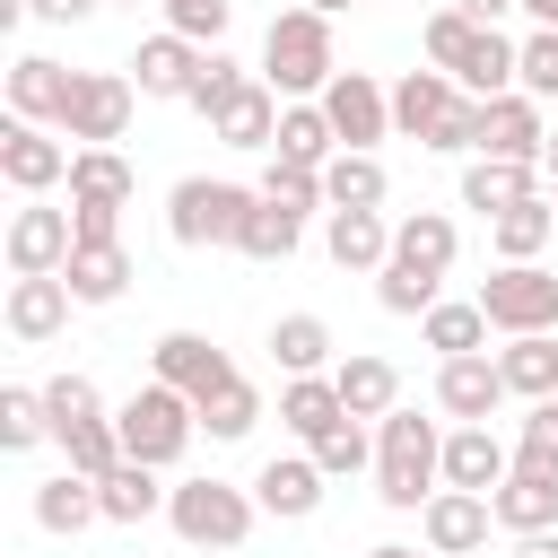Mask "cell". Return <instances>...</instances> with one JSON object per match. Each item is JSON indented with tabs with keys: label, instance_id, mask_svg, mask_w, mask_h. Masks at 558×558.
<instances>
[{
	"label": "cell",
	"instance_id": "ac0fdd59",
	"mask_svg": "<svg viewBox=\"0 0 558 558\" xmlns=\"http://www.w3.org/2000/svg\"><path fill=\"white\" fill-rule=\"evenodd\" d=\"M497 401H514L506 392V375H497V357L488 349H471V357H436V410L462 427V418H497Z\"/></svg>",
	"mask_w": 558,
	"mask_h": 558
},
{
	"label": "cell",
	"instance_id": "1f68e13d",
	"mask_svg": "<svg viewBox=\"0 0 558 558\" xmlns=\"http://www.w3.org/2000/svg\"><path fill=\"white\" fill-rule=\"evenodd\" d=\"M96 497H105V523H148V514H166L174 488L157 480V462H131V453H122V462L96 480Z\"/></svg>",
	"mask_w": 558,
	"mask_h": 558
},
{
	"label": "cell",
	"instance_id": "7bdbcfd3",
	"mask_svg": "<svg viewBox=\"0 0 558 558\" xmlns=\"http://www.w3.org/2000/svg\"><path fill=\"white\" fill-rule=\"evenodd\" d=\"M61 462H70V471H87V480H105V471L122 462V427H113V410H105V418H87V427H70V436H61Z\"/></svg>",
	"mask_w": 558,
	"mask_h": 558
},
{
	"label": "cell",
	"instance_id": "c3c4849f",
	"mask_svg": "<svg viewBox=\"0 0 558 558\" xmlns=\"http://www.w3.org/2000/svg\"><path fill=\"white\" fill-rule=\"evenodd\" d=\"M471 35H480V17H462V9H436V17L418 26V44H427V61H436V70H453Z\"/></svg>",
	"mask_w": 558,
	"mask_h": 558
},
{
	"label": "cell",
	"instance_id": "83f0119b",
	"mask_svg": "<svg viewBox=\"0 0 558 558\" xmlns=\"http://www.w3.org/2000/svg\"><path fill=\"white\" fill-rule=\"evenodd\" d=\"M532 192H541V166H523V157H471L462 166V209H480V218H497Z\"/></svg>",
	"mask_w": 558,
	"mask_h": 558
},
{
	"label": "cell",
	"instance_id": "2e32d148",
	"mask_svg": "<svg viewBox=\"0 0 558 558\" xmlns=\"http://www.w3.org/2000/svg\"><path fill=\"white\" fill-rule=\"evenodd\" d=\"M488 506H497V532H549L558 523V462L514 453V471L488 488Z\"/></svg>",
	"mask_w": 558,
	"mask_h": 558
},
{
	"label": "cell",
	"instance_id": "ab89813d",
	"mask_svg": "<svg viewBox=\"0 0 558 558\" xmlns=\"http://www.w3.org/2000/svg\"><path fill=\"white\" fill-rule=\"evenodd\" d=\"M253 427H262V392H253L244 375H235L218 401H201V436H209V445H244Z\"/></svg>",
	"mask_w": 558,
	"mask_h": 558
},
{
	"label": "cell",
	"instance_id": "7dc6e473",
	"mask_svg": "<svg viewBox=\"0 0 558 558\" xmlns=\"http://www.w3.org/2000/svg\"><path fill=\"white\" fill-rule=\"evenodd\" d=\"M157 9H166V26L192 35V44H218L227 17H235V0H157Z\"/></svg>",
	"mask_w": 558,
	"mask_h": 558
},
{
	"label": "cell",
	"instance_id": "6da1fadb",
	"mask_svg": "<svg viewBox=\"0 0 558 558\" xmlns=\"http://www.w3.org/2000/svg\"><path fill=\"white\" fill-rule=\"evenodd\" d=\"M453 253H462V227H453L445 209L392 218V262L375 270V305H384V314H427L436 288H445V270H453Z\"/></svg>",
	"mask_w": 558,
	"mask_h": 558
},
{
	"label": "cell",
	"instance_id": "836d02e7",
	"mask_svg": "<svg viewBox=\"0 0 558 558\" xmlns=\"http://www.w3.org/2000/svg\"><path fill=\"white\" fill-rule=\"evenodd\" d=\"M331 349H340V340H331L323 314H279V323H270V357H279V375H331V366H340Z\"/></svg>",
	"mask_w": 558,
	"mask_h": 558
},
{
	"label": "cell",
	"instance_id": "4316f807",
	"mask_svg": "<svg viewBox=\"0 0 558 558\" xmlns=\"http://www.w3.org/2000/svg\"><path fill=\"white\" fill-rule=\"evenodd\" d=\"M340 418H349V401H340L331 375H288V384H279V427H288L296 445H323Z\"/></svg>",
	"mask_w": 558,
	"mask_h": 558
},
{
	"label": "cell",
	"instance_id": "d6a6232c",
	"mask_svg": "<svg viewBox=\"0 0 558 558\" xmlns=\"http://www.w3.org/2000/svg\"><path fill=\"white\" fill-rule=\"evenodd\" d=\"M558 235V201L549 192H532V201H514V209H497L488 218V244H497V262H541V244Z\"/></svg>",
	"mask_w": 558,
	"mask_h": 558
},
{
	"label": "cell",
	"instance_id": "d6986e66",
	"mask_svg": "<svg viewBox=\"0 0 558 558\" xmlns=\"http://www.w3.org/2000/svg\"><path fill=\"white\" fill-rule=\"evenodd\" d=\"M201 52H209V44H192V35H174V26H166V35H148V44L131 52V87H140V96H157V105H183V96H192V78H201Z\"/></svg>",
	"mask_w": 558,
	"mask_h": 558
},
{
	"label": "cell",
	"instance_id": "ee69618b",
	"mask_svg": "<svg viewBox=\"0 0 558 558\" xmlns=\"http://www.w3.org/2000/svg\"><path fill=\"white\" fill-rule=\"evenodd\" d=\"M314 462H323V480H357V471H375V436H366V418H340L323 445H305Z\"/></svg>",
	"mask_w": 558,
	"mask_h": 558
},
{
	"label": "cell",
	"instance_id": "ffe728a7",
	"mask_svg": "<svg viewBox=\"0 0 558 558\" xmlns=\"http://www.w3.org/2000/svg\"><path fill=\"white\" fill-rule=\"evenodd\" d=\"M279 105H288V96H279V87L253 70V78L227 96V113H218L209 131H218L227 148H244V157H270V148H279Z\"/></svg>",
	"mask_w": 558,
	"mask_h": 558
},
{
	"label": "cell",
	"instance_id": "816d5d0a",
	"mask_svg": "<svg viewBox=\"0 0 558 558\" xmlns=\"http://www.w3.org/2000/svg\"><path fill=\"white\" fill-rule=\"evenodd\" d=\"M506 558H558V523H549V532H514Z\"/></svg>",
	"mask_w": 558,
	"mask_h": 558
},
{
	"label": "cell",
	"instance_id": "4fadbf2b",
	"mask_svg": "<svg viewBox=\"0 0 558 558\" xmlns=\"http://www.w3.org/2000/svg\"><path fill=\"white\" fill-rule=\"evenodd\" d=\"M70 157H78V148H61V140H52V122H17V113L0 122V174H9V192H26V201H35V192L70 183Z\"/></svg>",
	"mask_w": 558,
	"mask_h": 558
},
{
	"label": "cell",
	"instance_id": "3957f363",
	"mask_svg": "<svg viewBox=\"0 0 558 558\" xmlns=\"http://www.w3.org/2000/svg\"><path fill=\"white\" fill-rule=\"evenodd\" d=\"M262 78L279 87V96H323L331 78H340V52H331V17L323 9H279L270 26H262Z\"/></svg>",
	"mask_w": 558,
	"mask_h": 558
},
{
	"label": "cell",
	"instance_id": "9a60e30c",
	"mask_svg": "<svg viewBox=\"0 0 558 558\" xmlns=\"http://www.w3.org/2000/svg\"><path fill=\"white\" fill-rule=\"evenodd\" d=\"M323 113H331L340 148H375V140H392V87H375L366 70H340V78L323 87Z\"/></svg>",
	"mask_w": 558,
	"mask_h": 558
},
{
	"label": "cell",
	"instance_id": "484cf974",
	"mask_svg": "<svg viewBox=\"0 0 558 558\" xmlns=\"http://www.w3.org/2000/svg\"><path fill=\"white\" fill-rule=\"evenodd\" d=\"M61 105H70V70H61L52 52H17V61H9V113L61 131Z\"/></svg>",
	"mask_w": 558,
	"mask_h": 558
},
{
	"label": "cell",
	"instance_id": "4dcf8cb0",
	"mask_svg": "<svg viewBox=\"0 0 558 558\" xmlns=\"http://www.w3.org/2000/svg\"><path fill=\"white\" fill-rule=\"evenodd\" d=\"M497 375H506L514 401H549L558 392V331H514L497 349Z\"/></svg>",
	"mask_w": 558,
	"mask_h": 558
},
{
	"label": "cell",
	"instance_id": "f5cc1de1",
	"mask_svg": "<svg viewBox=\"0 0 558 558\" xmlns=\"http://www.w3.org/2000/svg\"><path fill=\"white\" fill-rule=\"evenodd\" d=\"M453 9H462V17H480V26H497V17L514 9V0H453Z\"/></svg>",
	"mask_w": 558,
	"mask_h": 558
},
{
	"label": "cell",
	"instance_id": "b9f144b4",
	"mask_svg": "<svg viewBox=\"0 0 558 558\" xmlns=\"http://www.w3.org/2000/svg\"><path fill=\"white\" fill-rule=\"evenodd\" d=\"M44 436H52V418H44V384H9V392H0V445L26 453V445H44Z\"/></svg>",
	"mask_w": 558,
	"mask_h": 558
},
{
	"label": "cell",
	"instance_id": "f546056e",
	"mask_svg": "<svg viewBox=\"0 0 558 558\" xmlns=\"http://www.w3.org/2000/svg\"><path fill=\"white\" fill-rule=\"evenodd\" d=\"M270 157H288V166H331L340 157V131H331L323 96H288L279 105V148Z\"/></svg>",
	"mask_w": 558,
	"mask_h": 558
},
{
	"label": "cell",
	"instance_id": "8d00e7d4",
	"mask_svg": "<svg viewBox=\"0 0 558 558\" xmlns=\"http://www.w3.org/2000/svg\"><path fill=\"white\" fill-rule=\"evenodd\" d=\"M418 331H427V349L436 357H471V349H488V314H480V296H436L427 314H418Z\"/></svg>",
	"mask_w": 558,
	"mask_h": 558
},
{
	"label": "cell",
	"instance_id": "e0dca14e",
	"mask_svg": "<svg viewBox=\"0 0 558 558\" xmlns=\"http://www.w3.org/2000/svg\"><path fill=\"white\" fill-rule=\"evenodd\" d=\"M70 279L61 270H44V279H9V305H0V323H9V340H26V349H44V340H61L70 331Z\"/></svg>",
	"mask_w": 558,
	"mask_h": 558
},
{
	"label": "cell",
	"instance_id": "680465c9",
	"mask_svg": "<svg viewBox=\"0 0 558 558\" xmlns=\"http://www.w3.org/2000/svg\"><path fill=\"white\" fill-rule=\"evenodd\" d=\"M549 201H558V174H549Z\"/></svg>",
	"mask_w": 558,
	"mask_h": 558
},
{
	"label": "cell",
	"instance_id": "7a4b0ae2",
	"mask_svg": "<svg viewBox=\"0 0 558 558\" xmlns=\"http://www.w3.org/2000/svg\"><path fill=\"white\" fill-rule=\"evenodd\" d=\"M445 488V427L418 410H384L375 418V497L392 514H418Z\"/></svg>",
	"mask_w": 558,
	"mask_h": 558
},
{
	"label": "cell",
	"instance_id": "8fae6325",
	"mask_svg": "<svg viewBox=\"0 0 558 558\" xmlns=\"http://www.w3.org/2000/svg\"><path fill=\"white\" fill-rule=\"evenodd\" d=\"M148 366H157V384L192 392V410H201V401H218V392H227V384L244 375V366H235V357H227L218 340H201V331H166V340L148 349Z\"/></svg>",
	"mask_w": 558,
	"mask_h": 558
},
{
	"label": "cell",
	"instance_id": "f1b7e54d",
	"mask_svg": "<svg viewBox=\"0 0 558 558\" xmlns=\"http://www.w3.org/2000/svg\"><path fill=\"white\" fill-rule=\"evenodd\" d=\"M331 384H340L349 418H384V410H401V366L375 357V349H349V357L331 366Z\"/></svg>",
	"mask_w": 558,
	"mask_h": 558
},
{
	"label": "cell",
	"instance_id": "7402d4cb",
	"mask_svg": "<svg viewBox=\"0 0 558 558\" xmlns=\"http://www.w3.org/2000/svg\"><path fill=\"white\" fill-rule=\"evenodd\" d=\"M87 523H105V497H96V480L87 471H52V480H35V532H52V541H78Z\"/></svg>",
	"mask_w": 558,
	"mask_h": 558
},
{
	"label": "cell",
	"instance_id": "bcb514c9",
	"mask_svg": "<svg viewBox=\"0 0 558 558\" xmlns=\"http://www.w3.org/2000/svg\"><path fill=\"white\" fill-rule=\"evenodd\" d=\"M514 87L541 96V105L558 96V26H532V35H523V52H514Z\"/></svg>",
	"mask_w": 558,
	"mask_h": 558
},
{
	"label": "cell",
	"instance_id": "60d3db41",
	"mask_svg": "<svg viewBox=\"0 0 558 558\" xmlns=\"http://www.w3.org/2000/svg\"><path fill=\"white\" fill-rule=\"evenodd\" d=\"M44 418H52V445H61L70 427H87V418H105V392H96L87 375H52V384H44Z\"/></svg>",
	"mask_w": 558,
	"mask_h": 558
},
{
	"label": "cell",
	"instance_id": "9c48e42d",
	"mask_svg": "<svg viewBox=\"0 0 558 558\" xmlns=\"http://www.w3.org/2000/svg\"><path fill=\"white\" fill-rule=\"evenodd\" d=\"M131 192H140V174L122 166V148H78L70 157V218H78V235H122Z\"/></svg>",
	"mask_w": 558,
	"mask_h": 558
},
{
	"label": "cell",
	"instance_id": "8992f818",
	"mask_svg": "<svg viewBox=\"0 0 558 558\" xmlns=\"http://www.w3.org/2000/svg\"><path fill=\"white\" fill-rule=\"evenodd\" d=\"M253 183H227V174H183L174 192H166V235L183 244V253H201V244H235L244 235V218H253Z\"/></svg>",
	"mask_w": 558,
	"mask_h": 558
},
{
	"label": "cell",
	"instance_id": "f35d334b",
	"mask_svg": "<svg viewBox=\"0 0 558 558\" xmlns=\"http://www.w3.org/2000/svg\"><path fill=\"white\" fill-rule=\"evenodd\" d=\"M253 192H262V201H279V209H296V218L331 209V192H323V166H288V157H270Z\"/></svg>",
	"mask_w": 558,
	"mask_h": 558
},
{
	"label": "cell",
	"instance_id": "6f0895ef",
	"mask_svg": "<svg viewBox=\"0 0 558 558\" xmlns=\"http://www.w3.org/2000/svg\"><path fill=\"white\" fill-rule=\"evenodd\" d=\"M541 166H549V174H558V131H549V157H541Z\"/></svg>",
	"mask_w": 558,
	"mask_h": 558
},
{
	"label": "cell",
	"instance_id": "11a10c76",
	"mask_svg": "<svg viewBox=\"0 0 558 558\" xmlns=\"http://www.w3.org/2000/svg\"><path fill=\"white\" fill-rule=\"evenodd\" d=\"M305 9H323V17H349V9H357V0H305Z\"/></svg>",
	"mask_w": 558,
	"mask_h": 558
},
{
	"label": "cell",
	"instance_id": "7c38bea8",
	"mask_svg": "<svg viewBox=\"0 0 558 558\" xmlns=\"http://www.w3.org/2000/svg\"><path fill=\"white\" fill-rule=\"evenodd\" d=\"M480 157H523V166H541V157H549V113H541V96H523V87L480 96Z\"/></svg>",
	"mask_w": 558,
	"mask_h": 558
},
{
	"label": "cell",
	"instance_id": "44dd1931",
	"mask_svg": "<svg viewBox=\"0 0 558 558\" xmlns=\"http://www.w3.org/2000/svg\"><path fill=\"white\" fill-rule=\"evenodd\" d=\"M253 506L279 514V523H305V514L323 506V462H314V453H270V462L253 471Z\"/></svg>",
	"mask_w": 558,
	"mask_h": 558
},
{
	"label": "cell",
	"instance_id": "603a6c76",
	"mask_svg": "<svg viewBox=\"0 0 558 558\" xmlns=\"http://www.w3.org/2000/svg\"><path fill=\"white\" fill-rule=\"evenodd\" d=\"M323 253L340 270H384L392 262V218L384 209H323Z\"/></svg>",
	"mask_w": 558,
	"mask_h": 558
},
{
	"label": "cell",
	"instance_id": "ba28073f",
	"mask_svg": "<svg viewBox=\"0 0 558 558\" xmlns=\"http://www.w3.org/2000/svg\"><path fill=\"white\" fill-rule=\"evenodd\" d=\"M131 105H140L131 70H70V105H61V131H70L78 148H113V140L131 131Z\"/></svg>",
	"mask_w": 558,
	"mask_h": 558
},
{
	"label": "cell",
	"instance_id": "9f6ffc18",
	"mask_svg": "<svg viewBox=\"0 0 558 558\" xmlns=\"http://www.w3.org/2000/svg\"><path fill=\"white\" fill-rule=\"evenodd\" d=\"M366 558H418V549H401V541H375V549H366Z\"/></svg>",
	"mask_w": 558,
	"mask_h": 558
},
{
	"label": "cell",
	"instance_id": "91938a15",
	"mask_svg": "<svg viewBox=\"0 0 558 558\" xmlns=\"http://www.w3.org/2000/svg\"><path fill=\"white\" fill-rule=\"evenodd\" d=\"M122 9H140V0H122Z\"/></svg>",
	"mask_w": 558,
	"mask_h": 558
},
{
	"label": "cell",
	"instance_id": "277c9868",
	"mask_svg": "<svg viewBox=\"0 0 558 558\" xmlns=\"http://www.w3.org/2000/svg\"><path fill=\"white\" fill-rule=\"evenodd\" d=\"M113 427H122V453L131 462H157V471H174L183 453H192V436H201V410H192V392H174V384H140L122 410H113Z\"/></svg>",
	"mask_w": 558,
	"mask_h": 558
},
{
	"label": "cell",
	"instance_id": "5b68a950",
	"mask_svg": "<svg viewBox=\"0 0 558 558\" xmlns=\"http://www.w3.org/2000/svg\"><path fill=\"white\" fill-rule=\"evenodd\" d=\"M166 523H174L183 549H244L253 523H262V506H253V488H235V480H174Z\"/></svg>",
	"mask_w": 558,
	"mask_h": 558
},
{
	"label": "cell",
	"instance_id": "e575fe53",
	"mask_svg": "<svg viewBox=\"0 0 558 558\" xmlns=\"http://www.w3.org/2000/svg\"><path fill=\"white\" fill-rule=\"evenodd\" d=\"M514 52H523V44H514L506 26H480V35L462 44V61H453L462 96H506V87H514Z\"/></svg>",
	"mask_w": 558,
	"mask_h": 558
},
{
	"label": "cell",
	"instance_id": "681fc988",
	"mask_svg": "<svg viewBox=\"0 0 558 558\" xmlns=\"http://www.w3.org/2000/svg\"><path fill=\"white\" fill-rule=\"evenodd\" d=\"M514 453H532V462H558V392H549V401H523Z\"/></svg>",
	"mask_w": 558,
	"mask_h": 558
},
{
	"label": "cell",
	"instance_id": "30bf717a",
	"mask_svg": "<svg viewBox=\"0 0 558 558\" xmlns=\"http://www.w3.org/2000/svg\"><path fill=\"white\" fill-rule=\"evenodd\" d=\"M70 244H78V218H70V209H52L44 192H35L26 209H9V235H0L9 279H44V270H61V262H70Z\"/></svg>",
	"mask_w": 558,
	"mask_h": 558
},
{
	"label": "cell",
	"instance_id": "cb8c5ba5",
	"mask_svg": "<svg viewBox=\"0 0 558 558\" xmlns=\"http://www.w3.org/2000/svg\"><path fill=\"white\" fill-rule=\"evenodd\" d=\"M61 279H70L78 305H113V296L131 288V253H122V235H78L70 262H61Z\"/></svg>",
	"mask_w": 558,
	"mask_h": 558
},
{
	"label": "cell",
	"instance_id": "f6af8a7d",
	"mask_svg": "<svg viewBox=\"0 0 558 558\" xmlns=\"http://www.w3.org/2000/svg\"><path fill=\"white\" fill-rule=\"evenodd\" d=\"M244 78H253V70H244V61H227V52L209 44V52H201V78H192V96H183V105H192L201 122H218V113H227V96H235Z\"/></svg>",
	"mask_w": 558,
	"mask_h": 558
},
{
	"label": "cell",
	"instance_id": "d590c367",
	"mask_svg": "<svg viewBox=\"0 0 558 558\" xmlns=\"http://www.w3.org/2000/svg\"><path fill=\"white\" fill-rule=\"evenodd\" d=\"M323 192H331V209H384L392 174H384V157H375V148H340V157L323 166Z\"/></svg>",
	"mask_w": 558,
	"mask_h": 558
},
{
	"label": "cell",
	"instance_id": "52a82bcc",
	"mask_svg": "<svg viewBox=\"0 0 558 558\" xmlns=\"http://www.w3.org/2000/svg\"><path fill=\"white\" fill-rule=\"evenodd\" d=\"M480 314H488V331H558V270H541V262H497L488 279H480Z\"/></svg>",
	"mask_w": 558,
	"mask_h": 558
},
{
	"label": "cell",
	"instance_id": "5bb4252c",
	"mask_svg": "<svg viewBox=\"0 0 558 558\" xmlns=\"http://www.w3.org/2000/svg\"><path fill=\"white\" fill-rule=\"evenodd\" d=\"M488 532H497V506H488L480 488H436V497L418 506V541H427L436 558H471V549H488Z\"/></svg>",
	"mask_w": 558,
	"mask_h": 558
},
{
	"label": "cell",
	"instance_id": "f907efd6",
	"mask_svg": "<svg viewBox=\"0 0 558 558\" xmlns=\"http://www.w3.org/2000/svg\"><path fill=\"white\" fill-rule=\"evenodd\" d=\"M105 0H26V17L35 26H78V17H96Z\"/></svg>",
	"mask_w": 558,
	"mask_h": 558
},
{
	"label": "cell",
	"instance_id": "d4e9b609",
	"mask_svg": "<svg viewBox=\"0 0 558 558\" xmlns=\"http://www.w3.org/2000/svg\"><path fill=\"white\" fill-rule=\"evenodd\" d=\"M506 471H514V453L488 436V418H462V427H445V488H480V497H488Z\"/></svg>",
	"mask_w": 558,
	"mask_h": 558
},
{
	"label": "cell",
	"instance_id": "74e56055",
	"mask_svg": "<svg viewBox=\"0 0 558 558\" xmlns=\"http://www.w3.org/2000/svg\"><path fill=\"white\" fill-rule=\"evenodd\" d=\"M296 244H305V218H296V209H279V201H253V218H244L235 253H244V262H288Z\"/></svg>",
	"mask_w": 558,
	"mask_h": 558
},
{
	"label": "cell",
	"instance_id": "db71d44e",
	"mask_svg": "<svg viewBox=\"0 0 558 558\" xmlns=\"http://www.w3.org/2000/svg\"><path fill=\"white\" fill-rule=\"evenodd\" d=\"M514 9H523L532 26H558V0H514Z\"/></svg>",
	"mask_w": 558,
	"mask_h": 558
}]
</instances>
